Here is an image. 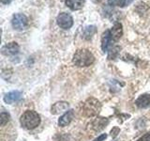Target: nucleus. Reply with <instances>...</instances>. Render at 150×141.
Here are the masks:
<instances>
[{"label": "nucleus", "mask_w": 150, "mask_h": 141, "mask_svg": "<svg viewBox=\"0 0 150 141\" xmlns=\"http://www.w3.org/2000/svg\"><path fill=\"white\" fill-rule=\"evenodd\" d=\"M94 60H95V56H93L90 51L86 49H80L75 52L72 58V62L77 67L83 68L93 64Z\"/></svg>", "instance_id": "obj_1"}, {"label": "nucleus", "mask_w": 150, "mask_h": 141, "mask_svg": "<svg viewBox=\"0 0 150 141\" xmlns=\"http://www.w3.org/2000/svg\"><path fill=\"white\" fill-rule=\"evenodd\" d=\"M101 109V105L97 99L88 98L86 102L82 103L81 113L82 115L86 118H92L98 116Z\"/></svg>", "instance_id": "obj_2"}, {"label": "nucleus", "mask_w": 150, "mask_h": 141, "mask_svg": "<svg viewBox=\"0 0 150 141\" xmlns=\"http://www.w3.org/2000/svg\"><path fill=\"white\" fill-rule=\"evenodd\" d=\"M21 124L23 128L27 130H33L40 123V117L35 111L27 110L21 116Z\"/></svg>", "instance_id": "obj_3"}, {"label": "nucleus", "mask_w": 150, "mask_h": 141, "mask_svg": "<svg viewBox=\"0 0 150 141\" xmlns=\"http://www.w3.org/2000/svg\"><path fill=\"white\" fill-rule=\"evenodd\" d=\"M11 25L15 30L22 31L27 26L28 19L25 14H23V13L14 14L12 17V20H11Z\"/></svg>", "instance_id": "obj_4"}, {"label": "nucleus", "mask_w": 150, "mask_h": 141, "mask_svg": "<svg viewBox=\"0 0 150 141\" xmlns=\"http://www.w3.org/2000/svg\"><path fill=\"white\" fill-rule=\"evenodd\" d=\"M56 23L62 29H69L73 26V18L67 12H61L56 18Z\"/></svg>", "instance_id": "obj_5"}, {"label": "nucleus", "mask_w": 150, "mask_h": 141, "mask_svg": "<svg viewBox=\"0 0 150 141\" xmlns=\"http://www.w3.org/2000/svg\"><path fill=\"white\" fill-rule=\"evenodd\" d=\"M2 54L5 56H14L19 53L20 47H19L17 42H9L2 47Z\"/></svg>", "instance_id": "obj_6"}, {"label": "nucleus", "mask_w": 150, "mask_h": 141, "mask_svg": "<svg viewBox=\"0 0 150 141\" xmlns=\"http://www.w3.org/2000/svg\"><path fill=\"white\" fill-rule=\"evenodd\" d=\"M108 124V120L104 119V118H97V119L93 120L91 121V123L89 124L90 129L94 131H100Z\"/></svg>", "instance_id": "obj_7"}, {"label": "nucleus", "mask_w": 150, "mask_h": 141, "mask_svg": "<svg viewBox=\"0 0 150 141\" xmlns=\"http://www.w3.org/2000/svg\"><path fill=\"white\" fill-rule=\"evenodd\" d=\"M69 106V105L67 102L55 103L54 105L52 106L51 112H52V114H54V115H58V114H61V113L65 112L66 110H68Z\"/></svg>", "instance_id": "obj_8"}, {"label": "nucleus", "mask_w": 150, "mask_h": 141, "mask_svg": "<svg viewBox=\"0 0 150 141\" xmlns=\"http://www.w3.org/2000/svg\"><path fill=\"white\" fill-rule=\"evenodd\" d=\"M21 98H22V92L18 91V90H14V91H11V92L7 93L4 97V101L6 103L11 105L13 103L18 102Z\"/></svg>", "instance_id": "obj_9"}, {"label": "nucleus", "mask_w": 150, "mask_h": 141, "mask_svg": "<svg viewBox=\"0 0 150 141\" xmlns=\"http://www.w3.org/2000/svg\"><path fill=\"white\" fill-rule=\"evenodd\" d=\"M73 117H74V111L73 110L67 111L63 116L60 117V119L58 120V125L61 127H65V126L69 125L70 122H71Z\"/></svg>", "instance_id": "obj_10"}, {"label": "nucleus", "mask_w": 150, "mask_h": 141, "mask_svg": "<svg viewBox=\"0 0 150 141\" xmlns=\"http://www.w3.org/2000/svg\"><path fill=\"white\" fill-rule=\"evenodd\" d=\"M112 41V39L110 30H106L102 34V37H101V49L103 50V52L108 51V48H109V46L111 45Z\"/></svg>", "instance_id": "obj_11"}, {"label": "nucleus", "mask_w": 150, "mask_h": 141, "mask_svg": "<svg viewBox=\"0 0 150 141\" xmlns=\"http://www.w3.org/2000/svg\"><path fill=\"white\" fill-rule=\"evenodd\" d=\"M111 32V36L112 41H118L122 34H123V29H122V25L119 23L115 24V26L112 27V29L110 30Z\"/></svg>", "instance_id": "obj_12"}, {"label": "nucleus", "mask_w": 150, "mask_h": 141, "mask_svg": "<svg viewBox=\"0 0 150 141\" xmlns=\"http://www.w3.org/2000/svg\"><path fill=\"white\" fill-rule=\"evenodd\" d=\"M135 105L139 108H145L150 105V95L149 94H144L141 95L137 100L135 101Z\"/></svg>", "instance_id": "obj_13"}, {"label": "nucleus", "mask_w": 150, "mask_h": 141, "mask_svg": "<svg viewBox=\"0 0 150 141\" xmlns=\"http://www.w3.org/2000/svg\"><path fill=\"white\" fill-rule=\"evenodd\" d=\"M84 4V0H66V5L71 11H78L81 9Z\"/></svg>", "instance_id": "obj_14"}, {"label": "nucleus", "mask_w": 150, "mask_h": 141, "mask_svg": "<svg viewBox=\"0 0 150 141\" xmlns=\"http://www.w3.org/2000/svg\"><path fill=\"white\" fill-rule=\"evenodd\" d=\"M9 120V115L8 114V113L6 112H2L1 113V115H0V121H1V126H5L7 123H8V121Z\"/></svg>", "instance_id": "obj_15"}, {"label": "nucleus", "mask_w": 150, "mask_h": 141, "mask_svg": "<svg viewBox=\"0 0 150 141\" xmlns=\"http://www.w3.org/2000/svg\"><path fill=\"white\" fill-rule=\"evenodd\" d=\"M137 141H150V133L144 135L142 137H140Z\"/></svg>", "instance_id": "obj_16"}, {"label": "nucleus", "mask_w": 150, "mask_h": 141, "mask_svg": "<svg viewBox=\"0 0 150 141\" xmlns=\"http://www.w3.org/2000/svg\"><path fill=\"white\" fill-rule=\"evenodd\" d=\"M106 137H107V135H106V134H103V135H101L98 136V138H96L94 141H102L103 139H105Z\"/></svg>", "instance_id": "obj_17"}, {"label": "nucleus", "mask_w": 150, "mask_h": 141, "mask_svg": "<svg viewBox=\"0 0 150 141\" xmlns=\"http://www.w3.org/2000/svg\"><path fill=\"white\" fill-rule=\"evenodd\" d=\"M12 1V0H1V3L4 5H8Z\"/></svg>", "instance_id": "obj_18"}, {"label": "nucleus", "mask_w": 150, "mask_h": 141, "mask_svg": "<svg viewBox=\"0 0 150 141\" xmlns=\"http://www.w3.org/2000/svg\"><path fill=\"white\" fill-rule=\"evenodd\" d=\"M108 2H109L110 5H116L117 0H108Z\"/></svg>", "instance_id": "obj_19"}]
</instances>
